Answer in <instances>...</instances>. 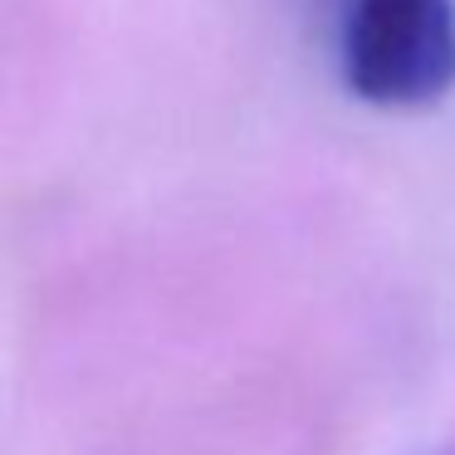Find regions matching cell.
Listing matches in <instances>:
<instances>
[{
  "label": "cell",
  "instance_id": "6da1fadb",
  "mask_svg": "<svg viewBox=\"0 0 455 455\" xmlns=\"http://www.w3.org/2000/svg\"><path fill=\"white\" fill-rule=\"evenodd\" d=\"M338 74L363 103L426 108L455 84V0H328Z\"/></svg>",
  "mask_w": 455,
  "mask_h": 455
}]
</instances>
